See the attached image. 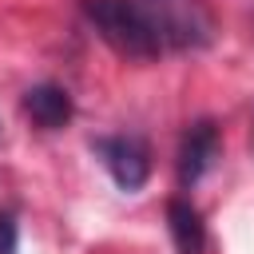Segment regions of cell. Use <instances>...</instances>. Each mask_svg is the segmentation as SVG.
Instances as JSON below:
<instances>
[{"label": "cell", "mask_w": 254, "mask_h": 254, "mask_svg": "<svg viewBox=\"0 0 254 254\" xmlns=\"http://www.w3.org/2000/svg\"><path fill=\"white\" fill-rule=\"evenodd\" d=\"M83 16L127 60H159L206 48L214 20L202 0H83Z\"/></svg>", "instance_id": "obj_1"}, {"label": "cell", "mask_w": 254, "mask_h": 254, "mask_svg": "<svg viewBox=\"0 0 254 254\" xmlns=\"http://www.w3.org/2000/svg\"><path fill=\"white\" fill-rule=\"evenodd\" d=\"M91 147H95V155L103 159V167H107V175L115 179V187L139 190V187L147 183V175H151V151H147L143 139H135V135H103V139H95Z\"/></svg>", "instance_id": "obj_2"}, {"label": "cell", "mask_w": 254, "mask_h": 254, "mask_svg": "<svg viewBox=\"0 0 254 254\" xmlns=\"http://www.w3.org/2000/svg\"><path fill=\"white\" fill-rule=\"evenodd\" d=\"M214 159H218V127L210 119L190 123L187 135H183V143H179V187L190 190L210 171Z\"/></svg>", "instance_id": "obj_3"}, {"label": "cell", "mask_w": 254, "mask_h": 254, "mask_svg": "<svg viewBox=\"0 0 254 254\" xmlns=\"http://www.w3.org/2000/svg\"><path fill=\"white\" fill-rule=\"evenodd\" d=\"M24 115L44 131H60L75 115V103L60 83H36L24 91Z\"/></svg>", "instance_id": "obj_4"}, {"label": "cell", "mask_w": 254, "mask_h": 254, "mask_svg": "<svg viewBox=\"0 0 254 254\" xmlns=\"http://www.w3.org/2000/svg\"><path fill=\"white\" fill-rule=\"evenodd\" d=\"M167 226H171V238H175V250L179 254H202L206 226H202V214L187 198H171L167 202Z\"/></svg>", "instance_id": "obj_5"}, {"label": "cell", "mask_w": 254, "mask_h": 254, "mask_svg": "<svg viewBox=\"0 0 254 254\" xmlns=\"http://www.w3.org/2000/svg\"><path fill=\"white\" fill-rule=\"evenodd\" d=\"M20 250V222L12 210H0V254H16Z\"/></svg>", "instance_id": "obj_6"}]
</instances>
